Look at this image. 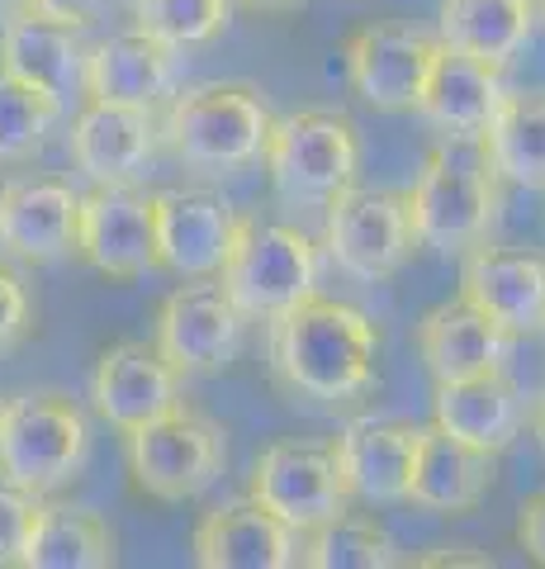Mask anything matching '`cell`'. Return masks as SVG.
<instances>
[{
	"label": "cell",
	"mask_w": 545,
	"mask_h": 569,
	"mask_svg": "<svg viewBox=\"0 0 545 569\" xmlns=\"http://www.w3.org/2000/svg\"><path fill=\"white\" fill-rule=\"evenodd\" d=\"M266 356L275 380L313 403H356L375 389L380 328L346 299L309 295L304 305L271 318Z\"/></svg>",
	"instance_id": "obj_1"
},
{
	"label": "cell",
	"mask_w": 545,
	"mask_h": 569,
	"mask_svg": "<svg viewBox=\"0 0 545 569\" xmlns=\"http://www.w3.org/2000/svg\"><path fill=\"white\" fill-rule=\"evenodd\" d=\"M408 200L413 242L436 257H465L474 242L488 238L498 219V171L488 167L484 142L442 138L422 157V171Z\"/></svg>",
	"instance_id": "obj_2"
},
{
	"label": "cell",
	"mask_w": 545,
	"mask_h": 569,
	"mask_svg": "<svg viewBox=\"0 0 545 569\" xmlns=\"http://www.w3.org/2000/svg\"><path fill=\"white\" fill-rule=\"evenodd\" d=\"M271 123V104L252 81H204L175 91L157 129L190 171L233 176L266 157Z\"/></svg>",
	"instance_id": "obj_3"
},
{
	"label": "cell",
	"mask_w": 545,
	"mask_h": 569,
	"mask_svg": "<svg viewBox=\"0 0 545 569\" xmlns=\"http://www.w3.org/2000/svg\"><path fill=\"white\" fill-rule=\"evenodd\" d=\"M271 194L290 209H327L342 190L361 181L356 123L337 110H299L271 123L266 138Z\"/></svg>",
	"instance_id": "obj_4"
},
{
	"label": "cell",
	"mask_w": 545,
	"mask_h": 569,
	"mask_svg": "<svg viewBox=\"0 0 545 569\" xmlns=\"http://www.w3.org/2000/svg\"><path fill=\"white\" fill-rule=\"evenodd\" d=\"M219 284L248 323H271L285 309L304 305L309 295H319V247L290 223H261L242 213Z\"/></svg>",
	"instance_id": "obj_5"
},
{
	"label": "cell",
	"mask_w": 545,
	"mask_h": 569,
	"mask_svg": "<svg viewBox=\"0 0 545 569\" xmlns=\"http://www.w3.org/2000/svg\"><path fill=\"white\" fill-rule=\"evenodd\" d=\"M124 460L138 493L157 503H190L223 479L228 432L200 408L175 403L171 413L124 432Z\"/></svg>",
	"instance_id": "obj_6"
},
{
	"label": "cell",
	"mask_w": 545,
	"mask_h": 569,
	"mask_svg": "<svg viewBox=\"0 0 545 569\" xmlns=\"http://www.w3.org/2000/svg\"><path fill=\"white\" fill-rule=\"evenodd\" d=\"M91 456V427L67 395H14L0 403V475L29 493H58Z\"/></svg>",
	"instance_id": "obj_7"
},
{
	"label": "cell",
	"mask_w": 545,
	"mask_h": 569,
	"mask_svg": "<svg viewBox=\"0 0 545 569\" xmlns=\"http://www.w3.org/2000/svg\"><path fill=\"white\" fill-rule=\"evenodd\" d=\"M323 247L342 276L380 284L403 271L413 257V223L403 190H361L351 186L323 209Z\"/></svg>",
	"instance_id": "obj_8"
},
{
	"label": "cell",
	"mask_w": 545,
	"mask_h": 569,
	"mask_svg": "<svg viewBox=\"0 0 545 569\" xmlns=\"http://www.w3.org/2000/svg\"><path fill=\"white\" fill-rule=\"evenodd\" d=\"M242 332H248V318L228 299L219 276H200L175 284L162 299L152 342L181 376H219L238 361Z\"/></svg>",
	"instance_id": "obj_9"
},
{
	"label": "cell",
	"mask_w": 545,
	"mask_h": 569,
	"mask_svg": "<svg viewBox=\"0 0 545 569\" xmlns=\"http://www.w3.org/2000/svg\"><path fill=\"white\" fill-rule=\"evenodd\" d=\"M248 498L275 512L299 537L351 508L337 456L332 447H313V441H275L261 451L248 479Z\"/></svg>",
	"instance_id": "obj_10"
},
{
	"label": "cell",
	"mask_w": 545,
	"mask_h": 569,
	"mask_svg": "<svg viewBox=\"0 0 545 569\" xmlns=\"http://www.w3.org/2000/svg\"><path fill=\"white\" fill-rule=\"evenodd\" d=\"M77 257L110 280L157 271V209L138 186H91L77 213Z\"/></svg>",
	"instance_id": "obj_11"
},
{
	"label": "cell",
	"mask_w": 545,
	"mask_h": 569,
	"mask_svg": "<svg viewBox=\"0 0 545 569\" xmlns=\"http://www.w3.org/2000/svg\"><path fill=\"white\" fill-rule=\"evenodd\" d=\"M157 209V271L175 280L219 276L242 213L209 186H175L152 194Z\"/></svg>",
	"instance_id": "obj_12"
},
{
	"label": "cell",
	"mask_w": 545,
	"mask_h": 569,
	"mask_svg": "<svg viewBox=\"0 0 545 569\" xmlns=\"http://www.w3.org/2000/svg\"><path fill=\"white\" fill-rule=\"evenodd\" d=\"M181 370H175L157 342L143 337H119L100 351L91 376V403L114 432H133L152 418L171 413L181 403Z\"/></svg>",
	"instance_id": "obj_13"
},
{
	"label": "cell",
	"mask_w": 545,
	"mask_h": 569,
	"mask_svg": "<svg viewBox=\"0 0 545 569\" xmlns=\"http://www.w3.org/2000/svg\"><path fill=\"white\" fill-rule=\"evenodd\" d=\"M346 81L371 110H417L436 39L413 24H365L346 39Z\"/></svg>",
	"instance_id": "obj_14"
},
{
	"label": "cell",
	"mask_w": 545,
	"mask_h": 569,
	"mask_svg": "<svg viewBox=\"0 0 545 569\" xmlns=\"http://www.w3.org/2000/svg\"><path fill=\"white\" fill-rule=\"evenodd\" d=\"M85 58L91 43L81 39V29L48 20L39 10L0 24V71L43 91L52 104H62V114L85 100Z\"/></svg>",
	"instance_id": "obj_15"
},
{
	"label": "cell",
	"mask_w": 545,
	"mask_h": 569,
	"mask_svg": "<svg viewBox=\"0 0 545 569\" xmlns=\"http://www.w3.org/2000/svg\"><path fill=\"white\" fill-rule=\"evenodd\" d=\"M81 194L58 176H14L0 186V252L48 266L77 252Z\"/></svg>",
	"instance_id": "obj_16"
},
{
	"label": "cell",
	"mask_w": 545,
	"mask_h": 569,
	"mask_svg": "<svg viewBox=\"0 0 545 569\" xmlns=\"http://www.w3.org/2000/svg\"><path fill=\"white\" fill-rule=\"evenodd\" d=\"M461 299L513 337L545 328V257L498 242H474L461 266Z\"/></svg>",
	"instance_id": "obj_17"
},
{
	"label": "cell",
	"mask_w": 545,
	"mask_h": 569,
	"mask_svg": "<svg viewBox=\"0 0 545 569\" xmlns=\"http://www.w3.org/2000/svg\"><path fill=\"white\" fill-rule=\"evenodd\" d=\"M157 142L162 129L152 110L85 100L72 119V162L91 186H138L157 157Z\"/></svg>",
	"instance_id": "obj_18"
},
{
	"label": "cell",
	"mask_w": 545,
	"mask_h": 569,
	"mask_svg": "<svg viewBox=\"0 0 545 569\" xmlns=\"http://www.w3.org/2000/svg\"><path fill=\"white\" fill-rule=\"evenodd\" d=\"M413 451H417V427L398 418H351L337 432V441H332L351 503H371V508L408 503Z\"/></svg>",
	"instance_id": "obj_19"
},
{
	"label": "cell",
	"mask_w": 545,
	"mask_h": 569,
	"mask_svg": "<svg viewBox=\"0 0 545 569\" xmlns=\"http://www.w3.org/2000/svg\"><path fill=\"white\" fill-rule=\"evenodd\" d=\"M503 96H507L503 67H488V62L470 58V52H455L436 39V58L427 67V81H422L417 114L442 138L480 142L484 129L494 123Z\"/></svg>",
	"instance_id": "obj_20"
},
{
	"label": "cell",
	"mask_w": 545,
	"mask_h": 569,
	"mask_svg": "<svg viewBox=\"0 0 545 569\" xmlns=\"http://www.w3.org/2000/svg\"><path fill=\"white\" fill-rule=\"evenodd\" d=\"M190 550L204 569H290L299 565V531L242 493L204 512Z\"/></svg>",
	"instance_id": "obj_21"
},
{
	"label": "cell",
	"mask_w": 545,
	"mask_h": 569,
	"mask_svg": "<svg viewBox=\"0 0 545 569\" xmlns=\"http://www.w3.org/2000/svg\"><path fill=\"white\" fill-rule=\"evenodd\" d=\"M494 466L498 456H488L470 441L451 437L446 427H417V451L408 470V503L436 518H461L474 512L494 489Z\"/></svg>",
	"instance_id": "obj_22"
},
{
	"label": "cell",
	"mask_w": 545,
	"mask_h": 569,
	"mask_svg": "<svg viewBox=\"0 0 545 569\" xmlns=\"http://www.w3.org/2000/svg\"><path fill=\"white\" fill-rule=\"evenodd\" d=\"M181 86V52L157 43L152 33L129 29L91 48L85 58V100L157 110Z\"/></svg>",
	"instance_id": "obj_23"
},
{
	"label": "cell",
	"mask_w": 545,
	"mask_h": 569,
	"mask_svg": "<svg viewBox=\"0 0 545 569\" xmlns=\"http://www.w3.org/2000/svg\"><path fill=\"white\" fill-rule=\"evenodd\" d=\"M417 356H422V366H427L432 385L488 376V370H507L513 332L498 328L488 313H480L470 299H451V305H436L422 313Z\"/></svg>",
	"instance_id": "obj_24"
},
{
	"label": "cell",
	"mask_w": 545,
	"mask_h": 569,
	"mask_svg": "<svg viewBox=\"0 0 545 569\" xmlns=\"http://www.w3.org/2000/svg\"><path fill=\"white\" fill-rule=\"evenodd\" d=\"M432 422L488 456H503L526 427V399H522V389L507 380V370L446 380V385H436V395H432Z\"/></svg>",
	"instance_id": "obj_25"
},
{
	"label": "cell",
	"mask_w": 545,
	"mask_h": 569,
	"mask_svg": "<svg viewBox=\"0 0 545 569\" xmlns=\"http://www.w3.org/2000/svg\"><path fill=\"white\" fill-rule=\"evenodd\" d=\"M536 0H442L436 39L488 67H507L536 33Z\"/></svg>",
	"instance_id": "obj_26"
},
{
	"label": "cell",
	"mask_w": 545,
	"mask_h": 569,
	"mask_svg": "<svg viewBox=\"0 0 545 569\" xmlns=\"http://www.w3.org/2000/svg\"><path fill=\"white\" fill-rule=\"evenodd\" d=\"M119 560L110 522L91 508L43 503L33 512L29 541H24V569H110Z\"/></svg>",
	"instance_id": "obj_27"
},
{
	"label": "cell",
	"mask_w": 545,
	"mask_h": 569,
	"mask_svg": "<svg viewBox=\"0 0 545 569\" xmlns=\"http://www.w3.org/2000/svg\"><path fill=\"white\" fill-rule=\"evenodd\" d=\"M480 142L498 181L545 190V96L507 91Z\"/></svg>",
	"instance_id": "obj_28"
},
{
	"label": "cell",
	"mask_w": 545,
	"mask_h": 569,
	"mask_svg": "<svg viewBox=\"0 0 545 569\" xmlns=\"http://www.w3.org/2000/svg\"><path fill=\"white\" fill-rule=\"evenodd\" d=\"M299 565H309V569H390V565H398V546L375 518H356V512L346 508L342 518L304 531Z\"/></svg>",
	"instance_id": "obj_29"
},
{
	"label": "cell",
	"mask_w": 545,
	"mask_h": 569,
	"mask_svg": "<svg viewBox=\"0 0 545 569\" xmlns=\"http://www.w3.org/2000/svg\"><path fill=\"white\" fill-rule=\"evenodd\" d=\"M233 24V0H133V29L175 52L209 48Z\"/></svg>",
	"instance_id": "obj_30"
},
{
	"label": "cell",
	"mask_w": 545,
	"mask_h": 569,
	"mask_svg": "<svg viewBox=\"0 0 545 569\" xmlns=\"http://www.w3.org/2000/svg\"><path fill=\"white\" fill-rule=\"evenodd\" d=\"M58 119H62V104H52L43 91H33L20 77H10V71H0V162L33 157Z\"/></svg>",
	"instance_id": "obj_31"
},
{
	"label": "cell",
	"mask_w": 545,
	"mask_h": 569,
	"mask_svg": "<svg viewBox=\"0 0 545 569\" xmlns=\"http://www.w3.org/2000/svg\"><path fill=\"white\" fill-rule=\"evenodd\" d=\"M33 512H39V493H29V489L14 485V479L0 475V569L20 565Z\"/></svg>",
	"instance_id": "obj_32"
},
{
	"label": "cell",
	"mask_w": 545,
	"mask_h": 569,
	"mask_svg": "<svg viewBox=\"0 0 545 569\" xmlns=\"http://www.w3.org/2000/svg\"><path fill=\"white\" fill-rule=\"evenodd\" d=\"M29 328V290L24 280L0 266V351H10Z\"/></svg>",
	"instance_id": "obj_33"
},
{
	"label": "cell",
	"mask_w": 545,
	"mask_h": 569,
	"mask_svg": "<svg viewBox=\"0 0 545 569\" xmlns=\"http://www.w3.org/2000/svg\"><path fill=\"white\" fill-rule=\"evenodd\" d=\"M517 546L526 550V560L545 565V489H536L532 498H522V508H517Z\"/></svg>",
	"instance_id": "obj_34"
},
{
	"label": "cell",
	"mask_w": 545,
	"mask_h": 569,
	"mask_svg": "<svg viewBox=\"0 0 545 569\" xmlns=\"http://www.w3.org/2000/svg\"><path fill=\"white\" fill-rule=\"evenodd\" d=\"M104 6H110V0H29V10L48 14V20H58V24H72V29H85L91 20H100Z\"/></svg>",
	"instance_id": "obj_35"
},
{
	"label": "cell",
	"mask_w": 545,
	"mask_h": 569,
	"mask_svg": "<svg viewBox=\"0 0 545 569\" xmlns=\"http://www.w3.org/2000/svg\"><path fill=\"white\" fill-rule=\"evenodd\" d=\"M408 565L413 569H455V565L484 569V565H494V560H488V556H465V546H455V550H436V556H413Z\"/></svg>",
	"instance_id": "obj_36"
},
{
	"label": "cell",
	"mask_w": 545,
	"mask_h": 569,
	"mask_svg": "<svg viewBox=\"0 0 545 569\" xmlns=\"http://www.w3.org/2000/svg\"><path fill=\"white\" fill-rule=\"evenodd\" d=\"M29 10V0H0V24L14 20V14H24Z\"/></svg>",
	"instance_id": "obj_37"
},
{
	"label": "cell",
	"mask_w": 545,
	"mask_h": 569,
	"mask_svg": "<svg viewBox=\"0 0 545 569\" xmlns=\"http://www.w3.org/2000/svg\"><path fill=\"white\" fill-rule=\"evenodd\" d=\"M532 432H536V441H541V451H545V399L536 403V413H532Z\"/></svg>",
	"instance_id": "obj_38"
},
{
	"label": "cell",
	"mask_w": 545,
	"mask_h": 569,
	"mask_svg": "<svg viewBox=\"0 0 545 569\" xmlns=\"http://www.w3.org/2000/svg\"><path fill=\"white\" fill-rule=\"evenodd\" d=\"M242 6H252V10H290V6H299V0H242Z\"/></svg>",
	"instance_id": "obj_39"
},
{
	"label": "cell",
	"mask_w": 545,
	"mask_h": 569,
	"mask_svg": "<svg viewBox=\"0 0 545 569\" xmlns=\"http://www.w3.org/2000/svg\"><path fill=\"white\" fill-rule=\"evenodd\" d=\"M541 332H545V328H541Z\"/></svg>",
	"instance_id": "obj_40"
},
{
	"label": "cell",
	"mask_w": 545,
	"mask_h": 569,
	"mask_svg": "<svg viewBox=\"0 0 545 569\" xmlns=\"http://www.w3.org/2000/svg\"><path fill=\"white\" fill-rule=\"evenodd\" d=\"M541 10H545V6H541Z\"/></svg>",
	"instance_id": "obj_41"
}]
</instances>
